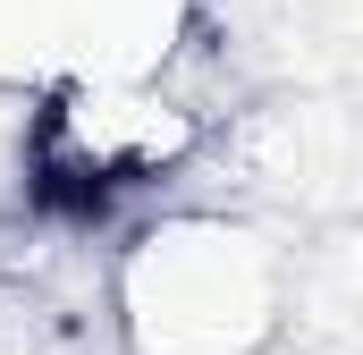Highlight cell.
Here are the masks:
<instances>
[{
	"mask_svg": "<svg viewBox=\"0 0 363 355\" xmlns=\"http://www.w3.org/2000/svg\"><path fill=\"white\" fill-rule=\"evenodd\" d=\"M287 246L254 212L169 203L127 229L101 279V322L118 355H271L296 322Z\"/></svg>",
	"mask_w": 363,
	"mask_h": 355,
	"instance_id": "6da1fadb",
	"label": "cell"
},
{
	"mask_svg": "<svg viewBox=\"0 0 363 355\" xmlns=\"http://www.w3.org/2000/svg\"><path fill=\"white\" fill-rule=\"evenodd\" d=\"M211 110L161 68H68L26 110V195L85 229L127 203H152L161 186L211 161Z\"/></svg>",
	"mask_w": 363,
	"mask_h": 355,
	"instance_id": "7a4b0ae2",
	"label": "cell"
},
{
	"mask_svg": "<svg viewBox=\"0 0 363 355\" xmlns=\"http://www.w3.org/2000/svg\"><path fill=\"white\" fill-rule=\"evenodd\" d=\"M178 43V0H0V77L144 68Z\"/></svg>",
	"mask_w": 363,
	"mask_h": 355,
	"instance_id": "3957f363",
	"label": "cell"
}]
</instances>
